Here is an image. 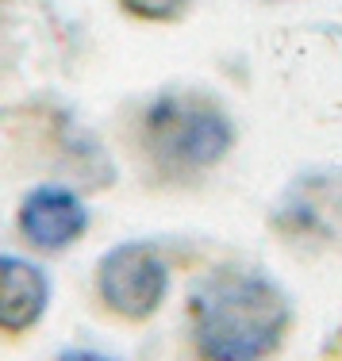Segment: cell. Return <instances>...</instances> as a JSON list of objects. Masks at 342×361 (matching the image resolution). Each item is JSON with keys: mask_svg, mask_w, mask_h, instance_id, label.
Here are the masks:
<instances>
[{"mask_svg": "<svg viewBox=\"0 0 342 361\" xmlns=\"http://www.w3.org/2000/svg\"><path fill=\"white\" fill-rule=\"evenodd\" d=\"M50 273L28 254H0V338H28L50 312Z\"/></svg>", "mask_w": 342, "mask_h": 361, "instance_id": "5b68a950", "label": "cell"}, {"mask_svg": "<svg viewBox=\"0 0 342 361\" xmlns=\"http://www.w3.org/2000/svg\"><path fill=\"white\" fill-rule=\"evenodd\" d=\"M173 288V265L150 238H127L108 246L92 265V300L116 323L139 326L166 307Z\"/></svg>", "mask_w": 342, "mask_h": 361, "instance_id": "3957f363", "label": "cell"}, {"mask_svg": "<svg viewBox=\"0 0 342 361\" xmlns=\"http://www.w3.org/2000/svg\"><path fill=\"white\" fill-rule=\"evenodd\" d=\"M119 8L142 23H173L189 12V0H119Z\"/></svg>", "mask_w": 342, "mask_h": 361, "instance_id": "8992f818", "label": "cell"}, {"mask_svg": "<svg viewBox=\"0 0 342 361\" xmlns=\"http://www.w3.org/2000/svg\"><path fill=\"white\" fill-rule=\"evenodd\" d=\"M50 361H119V357L100 350V346H62Z\"/></svg>", "mask_w": 342, "mask_h": 361, "instance_id": "52a82bcc", "label": "cell"}, {"mask_svg": "<svg viewBox=\"0 0 342 361\" xmlns=\"http://www.w3.org/2000/svg\"><path fill=\"white\" fill-rule=\"evenodd\" d=\"M142 161L161 180H193L235 150V119L208 92L166 89L142 104L135 123Z\"/></svg>", "mask_w": 342, "mask_h": 361, "instance_id": "7a4b0ae2", "label": "cell"}, {"mask_svg": "<svg viewBox=\"0 0 342 361\" xmlns=\"http://www.w3.org/2000/svg\"><path fill=\"white\" fill-rule=\"evenodd\" d=\"M293 296L243 262L212 265L185 300L189 361H273L293 334Z\"/></svg>", "mask_w": 342, "mask_h": 361, "instance_id": "6da1fadb", "label": "cell"}, {"mask_svg": "<svg viewBox=\"0 0 342 361\" xmlns=\"http://www.w3.org/2000/svg\"><path fill=\"white\" fill-rule=\"evenodd\" d=\"M92 212L85 196L70 185H35L16 204V235L35 254H66L89 235Z\"/></svg>", "mask_w": 342, "mask_h": 361, "instance_id": "277c9868", "label": "cell"}]
</instances>
